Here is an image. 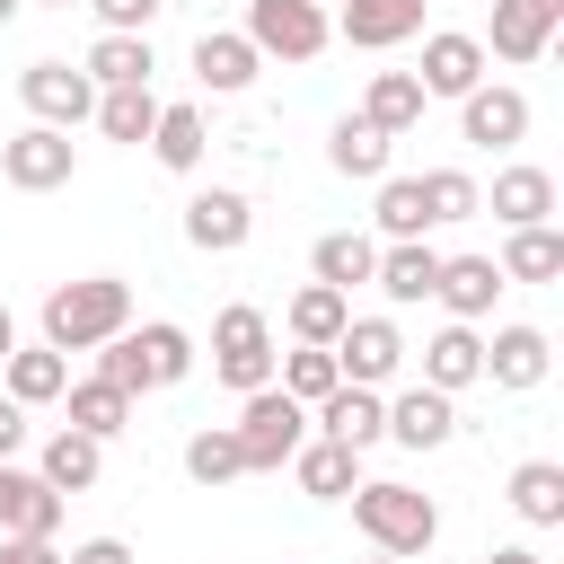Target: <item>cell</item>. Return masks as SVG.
I'll use <instances>...</instances> for the list:
<instances>
[{"instance_id":"8fae6325","label":"cell","mask_w":564,"mask_h":564,"mask_svg":"<svg viewBox=\"0 0 564 564\" xmlns=\"http://www.w3.org/2000/svg\"><path fill=\"white\" fill-rule=\"evenodd\" d=\"M308 432H326V441H344V449H370V441H388V397L335 379V388L308 405Z\"/></svg>"},{"instance_id":"9a60e30c","label":"cell","mask_w":564,"mask_h":564,"mask_svg":"<svg viewBox=\"0 0 564 564\" xmlns=\"http://www.w3.org/2000/svg\"><path fill=\"white\" fill-rule=\"evenodd\" d=\"M414 79H423V97H467V88H485V44L441 26V35H423V70Z\"/></svg>"},{"instance_id":"7bdbcfd3","label":"cell","mask_w":564,"mask_h":564,"mask_svg":"<svg viewBox=\"0 0 564 564\" xmlns=\"http://www.w3.org/2000/svg\"><path fill=\"white\" fill-rule=\"evenodd\" d=\"M0 564H62L53 538H0Z\"/></svg>"},{"instance_id":"ba28073f","label":"cell","mask_w":564,"mask_h":564,"mask_svg":"<svg viewBox=\"0 0 564 564\" xmlns=\"http://www.w3.org/2000/svg\"><path fill=\"white\" fill-rule=\"evenodd\" d=\"M18 97H26L35 123H62V132L97 115V79L70 70V62H26V70H18Z\"/></svg>"},{"instance_id":"e575fe53","label":"cell","mask_w":564,"mask_h":564,"mask_svg":"<svg viewBox=\"0 0 564 564\" xmlns=\"http://www.w3.org/2000/svg\"><path fill=\"white\" fill-rule=\"evenodd\" d=\"M150 123H159V97H150V79H132V88H97V132L106 141H150Z\"/></svg>"},{"instance_id":"44dd1931","label":"cell","mask_w":564,"mask_h":564,"mask_svg":"<svg viewBox=\"0 0 564 564\" xmlns=\"http://www.w3.org/2000/svg\"><path fill=\"white\" fill-rule=\"evenodd\" d=\"M291 476H300V494H317V502H344V494L361 485V449H344V441L308 432V441L291 449Z\"/></svg>"},{"instance_id":"484cf974","label":"cell","mask_w":564,"mask_h":564,"mask_svg":"<svg viewBox=\"0 0 564 564\" xmlns=\"http://www.w3.org/2000/svg\"><path fill=\"white\" fill-rule=\"evenodd\" d=\"M0 379H9L0 397H18V405H53V397L70 388V361H62L53 344H18V352L0 361Z\"/></svg>"},{"instance_id":"e0dca14e","label":"cell","mask_w":564,"mask_h":564,"mask_svg":"<svg viewBox=\"0 0 564 564\" xmlns=\"http://www.w3.org/2000/svg\"><path fill=\"white\" fill-rule=\"evenodd\" d=\"M494 291H502V264H494V256H441V282H432V300H441L458 326L494 317Z\"/></svg>"},{"instance_id":"ab89813d","label":"cell","mask_w":564,"mask_h":564,"mask_svg":"<svg viewBox=\"0 0 564 564\" xmlns=\"http://www.w3.org/2000/svg\"><path fill=\"white\" fill-rule=\"evenodd\" d=\"M432 212H423V176H379V238H423Z\"/></svg>"},{"instance_id":"7c38bea8","label":"cell","mask_w":564,"mask_h":564,"mask_svg":"<svg viewBox=\"0 0 564 564\" xmlns=\"http://www.w3.org/2000/svg\"><path fill=\"white\" fill-rule=\"evenodd\" d=\"M555 26H564V0H494V35H476V44H485V62H538L555 44Z\"/></svg>"},{"instance_id":"cb8c5ba5","label":"cell","mask_w":564,"mask_h":564,"mask_svg":"<svg viewBox=\"0 0 564 564\" xmlns=\"http://www.w3.org/2000/svg\"><path fill=\"white\" fill-rule=\"evenodd\" d=\"M388 150H397V132H379V123H361V115H344V123L326 132V167H335V176H361V185L388 176Z\"/></svg>"},{"instance_id":"ee69618b","label":"cell","mask_w":564,"mask_h":564,"mask_svg":"<svg viewBox=\"0 0 564 564\" xmlns=\"http://www.w3.org/2000/svg\"><path fill=\"white\" fill-rule=\"evenodd\" d=\"M18 441H26V405L0 397V458H18Z\"/></svg>"},{"instance_id":"f35d334b","label":"cell","mask_w":564,"mask_h":564,"mask_svg":"<svg viewBox=\"0 0 564 564\" xmlns=\"http://www.w3.org/2000/svg\"><path fill=\"white\" fill-rule=\"evenodd\" d=\"M423 212H432V229L476 220V212H485V185H476L467 167H432V176H423Z\"/></svg>"},{"instance_id":"681fc988","label":"cell","mask_w":564,"mask_h":564,"mask_svg":"<svg viewBox=\"0 0 564 564\" xmlns=\"http://www.w3.org/2000/svg\"><path fill=\"white\" fill-rule=\"evenodd\" d=\"M44 9H70V0H44Z\"/></svg>"},{"instance_id":"ffe728a7","label":"cell","mask_w":564,"mask_h":564,"mask_svg":"<svg viewBox=\"0 0 564 564\" xmlns=\"http://www.w3.org/2000/svg\"><path fill=\"white\" fill-rule=\"evenodd\" d=\"M485 379V335L476 326H441L432 344H423V388H441V397H458V388H476Z\"/></svg>"},{"instance_id":"1f68e13d","label":"cell","mask_w":564,"mask_h":564,"mask_svg":"<svg viewBox=\"0 0 564 564\" xmlns=\"http://www.w3.org/2000/svg\"><path fill=\"white\" fill-rule=\"evenodd\" d=\"M344 317H352V300H344L335 282H300V291H291V308H282L291 344H335V335H344Z\"/></svg>"},{"instance_id":"ac0fdd59","label":"cell","mask_w":564,"mask_h":564,"mask_svg":"<svg viewBox=\"0 0 564 564\" xmlns=\"http://www.w3.org/2000/svg\"><path fill=\"white\" fill-rule=\"evenodd\" d=\"M449 432H458V405H449L441 388L414 379L405 397H388V441H397V449H441Z\"/></svg>"},{"instance_id":"d6986e66","label":"cell","mask_w":564,"mask_h":564,"mask_svg":"<svg viewBox=\"0 0 564 564\" xmlns=\"http://www.w3.org/2000/svg\"><path fill=\"white\" fill-rule=\"evenodd\" d=\"M370 282H379L397 308H414V300H432V282H441V247H423V238H388L379 264H370Z\"/></svg>"},{"instance_id":"8992f818","label":"cell","mask_w":564,"mask_h":564,"mask_svg":"<svg viewBox=\"0 0 564 564\" xmlns=\"http://www.w3.org/2000/svg\"><path fill=\"white\" fill-rule=\"evenodd\" d=\"M247 44L273 62H317L335 44V18L317 0H247Z\"/></svg>"},{"instance_id":"8d00e7d4","label":"cell","mask_w":564,"mask_h":564,"mask_svg":"<svg viewBox=\"0 0 564 564\" xmlns=\"http://www.w3.org/2000/svg\"><path fill=\"white\" fill-rule=\"evenodd\" d=\"M79 70H88L97 88H132V79H150L159 62H150V35H97Z\"/></svg>"},{"instance_id":"7a4b0ae2","label":"cell","mask_w":564,"mask_h":564,"mask_svg":"<svg viewBox=\"0 0 564 564\" xmlns=\"http://www.w3.org/2000/svg\"><path fill=\"white\" fill-rule=\"evenodd\" d=\"M185 370H194V335H185V326H167V317H150V326H123V335H106V344H97V379H115L123 397L176 388Z\"/></svg>"},{"instance_id":"836d02e7","label":"cell","mask_w":564,"mask_h":564,"mask_svg":"<svg viewBox=\"0 0 564 564\" xmlns=\"http://www.w3.org/2000/svg\"><path fill=\"white\" fill-rule=\"evenodd\" d=\"M511 511H520L529 529H555V520H564V467H555V458H520V467H511Z\"/></svg>"},{"instance_id":"74e56055","label":"cell","mask_w":564,"mask_h":564,"mask_svg":"<svg viewBox=\"0 0 564 564\" xmlns=\"http://www.w3.org/2000/svg\"><path fill=\"white\" fill-rule=\"evenodd\" d=\"M335 379H344V370H335V352H326V344H291V352H273V388H282V397H300V405H317Z\"/></svg>"},{"instance_id":"7402d4cb","label":"cell","mask_w":564,"mask_h":564,"mask_svg":"<svg viewBox=\"0 0 564 564\" xmlns=\"http://www.w3.org/2000/svg\"><path fill=\"white\" fill-rule=\"evenodd\" d=\"M256 70H264V53H256L247 35H212V26L194 35V79H203L212 97H238V88H247Z\"/></svg>"},{"instance_id":"d590c367","label":"cell","mask_w":564,"mask_h":564,"mask_svg":"<svg viewBox=\"0 0 564 564\" xmlns=\"http://www.w3.org/2000/svg\"><path fill=\"white\" fill-rule=\"evenodd\" d=\"M185 476H194L203 494H220L229 476H247V449H238V432H229V423H203V432L185 441Z\"/></svg>"},{"instance_id":"c3c4849f","label":"cell","mask_w":564,"mask_h":564,"mask_svg":"<svg viewBox=\"0 0 564 564\" xmlns=\"http://www.w3.org/2000/svg\"><path fill=\"white\" fill-rule=\"evenodd\" d=\"M370 564H405V555H379V546H370Z\"/></svg>"},{"instance_id":"f1b7e54d","label":"cell","mask_w":564,"mask_h":564,"mask_svg":"<svg viewBox=\"0 0 564 564\" xmlns=\"http://www.w3.org/2000/svg\"><path fill=\"white\" fill-rule=\"evenodd\" d=\"M485 203H494V220H502V229H529V220H546V212H555V176H546V167H502Z\"/></svg>"},{"instance_id":"d4e9b609","label":"cell","mask_w":564,"mask_h":564,"mask_svg":"<svg viewBox=\"0 0 564 564\" xmlns=\"http://www.w3.org/2000/svg\"><path fill=\"white\" fill-rule=\"evenodd\" d=\"M546 361H555V344H546L538 326H502V335L485 344V379H494V388H538Z\"/></svg>"},{"instance_id":"83f0119b","label":"cell","mask_w":564,"mask_h":564,"mask_svg":"<svg viewBox=\"0 0 564 564\" xmlns=\"http://www.w3.org/2000/svg\"><path fill=\"white\" fill-rule=\"evenodd\" d=\"M35 476H44L53 494H88V485L106 476V441H88V432H70V423H62V432L44 441V467H35Z\"/></svg>"},{"instance_id":"603a6c76","label":"cell","mask_w":564,"mask_h":564,"mask_svg":"<svg viewBox=\"0 0 564 564\" xmlns=\"http://www.w3.org/2000/svg\"><path fill=\"white\" fill-rule=\"evenodd\" d=\"M203 150H212L203 106H159V123H150V159H159L167 176H194V167H203Z\"/></svg>"},{"instance_id":"4316f807","label":"cell","mask_w":564,"mask_h":564,"mask_svg":"<svg viewBox=\"0 0 564 564\" xmlns=\"http://www.w3.org/2000/svg\"><path fill=\"white\" fill-rule=\"evenodd\" d=\"M62 414H70V432H88V441H115V432L132 423V397H123L115 379H70V388H62Z\"/></svg>"},{"instance_id":"4fadbf2b","label":"cell","mask_w":564,"mask_h":564,"mask_svg":"<svg viewBox=\"0 0 564 564\" xmlns=\"http://www.w3.org/2000/svg\"><path fill=\"white\" fill-rule=\"evenodd\" d=\"M458 141H467V150H511V141H529V97H520V88H467V97H458Z\"/></svg>"},{"instance_id":"d6a6232c","label":"cell","mask_w":564,"mask_h":564,"mask_svg":"<svg viewBox=\"0 0 564 564\" xmlns=\"http://www.w3.org/2000/svg\"><path fill=\"white\" fill-rule=\"evenodd\" d=\"M361 123H379V132L423 123V79H414V70H370V88H361Z\"/></svg>"},{"instance_id":"5b68a950","label":"cell","mask_w":564,"mask_h":564,"mask_svg":"<svg viewBox=\"0 0 564 564\" xmlns=\"http://www.w3.org/2000/svg\"><path fill=\"white\" fill-rule=\"evenodd\" d=\"M212 379H220V388H238V397L273 379V317H264V308L229 300V308L212 317Z\"/></svg>"},{"instance_id":"4dcf8cb0","label":"cell","mask_w":564,"mask_h":564,"mask_svg":"<svg viewBox=\"0 0 564 564\" xmlns=\"http://www.w3.org/2000/svg\"><path fill=\"white\" fill-rule=\"evenodd\" d=\"M564 273V229L555 220H529L502 238V282H555Z\"/></svg>"},{"instance_id":"6da1fadb","label":"cell","mask_w":564,"mask_h":564,"mask_svg":"<svg viewBox=\"0 0 564 564\" xmlns=\"http://www.w3.org/2000/svg\"><path fill=\"white\" fill-rule=\"evenodd\" d=\"M123 326H132V282L123 273H79V282L44 291V344L53 352H97Z\"/></svg>"},{"instance_id":"f546056e","label":"cell","mask_w":564,"mask_h":564,"mask_svg":"<svg viewBox=\"0 0 564 564\" xmlns=\"http://www.w3.org/2000/svg\"><path fill=\"white\" fill-rule=\"evenodd\" d=\"M370 264H379V238H361V229H326V238L308 247V273L335 282L344 300H352V282H370Z\"/></svg>"},{"instance_id":"bcb514c9","label":"cell","mask_w":564,"mask_h":564,"mask_svg":"<svg viewBox=\"0 0 564 564\" xmlns=\"http://www.w3.org/2000/svg\"><path fill=\"white\" fill-rule=\"evenodd\" d=\"M18 352V317H9V300H0V361Z\"/></svg>"},{"instance_id":"2e32d148","label":"cell","mask_w":564,"mask_h":564,"mask_svg":"<svg viewBox=\"0 0 564 564\" xmlns=\"http://www.w3.org/2000/svg\"><path fill=\"white\" fill-rule=\"evenodd\" d=\"M53 529H62V494L0 458V538H53Z\"/></svg>"},{"instance_id":"f6af8a7d","label":"cell","mask_w":564,"mask_h":564,"mask_svg":"<svg viewBox=\"0 0 564 564\" xmlns=\"http://www.w3.org/2000/svg\"><path fill=\"white\" fill-rule=\"evenodd\" d=\"M485 564H546V555H538V546H494Z\"/></svg>"},{"instance_id":"5bb4252c","label":"cell","mask_w":564,"mask_h":564,"mask_svg":"<svg viewBox=\"0 0 564 564\" xmlns=\"http://www.w3.org/2000/svg\"><path fill=\"white\" fill-rule=\"evenodd\" d=\"M423 9H432V0H344V9H335V35L361 44V53H388V44L423 35Z\"/></svg>"},{"instance_id":"30bf717a","label":"cell","mask_w":564,"mask_h":564,"mask_svg":"<svg viewBox=\"0 0 564 564\" xmlns=\"http://www.w3.org/2000/svg\"><path fill=\"white\" fill-rule=\"evenodd\" d=\"M256 238V203L238 194V185H203L194 203H185V247H203V256H238Z\"/></svg>"},{"instance_id":"3957f363","label":"cell","mask_w":564,"mask_h":564,"mask_svg":"<svg viewBox=\"0 0 564 564\" xmlns=\"http://www.w3.org/2000/svg\"><path fill=\"white\" fill-rule=\"evenodd\" d=\"M344 502H352V520H361V538H370L379 555H423V546L441 538L432 494H414V485H397V476H370V485H352Z\"/></svg>"},{"instance_id":"60d3db41","label":"cell","mask_w":564,"mask_h":564,"mask_svg":"<svg viewBox=\"0 0 564 564\" xmlns=\"http://www.w3.org/2000/svg\"><path fill=\"white\" fill-rule=\"evenodd\" d=\"M97 18H106V35H150V18L167 9V0H88Z\"/></svg>"},{"instance_id":"b9f144b4","label":"cell","mask_w":564,"mask_h":564,"mask_svg":"<svg viewBox=\"0 0 564 564\" xmlns=\"http://www.w3.org/2000/svg\"><path fill=\"white\" fill-rule=\"evenodd\" d=\"M62 564H132V546H123V538H79Z\"/></svg>"},{"instance_id":"f907efd6","label":"cell","mask_w":564,"mask_h":564,"mask_svg":"<svg viewBox=\"0 0 564 564\" xmlns=\"http://www.w3.org/2000/svg\"><path fill=\"white\" fill-rule=\"evenodd\" d=\"M317 9H326V0H317Z\"/></svg>"},{"instance_id":"9c48e42d","label":"cell","mask_w":564,"mask_h":564,"mask_svg":"<svg viewBox=\"0 0 564 564\" xmlns=\"http://www.w3.org/2000/svg\"><path fill=\"white\" fill-rule=\"evenodd\" d=\"M326 352H335V370H344L352 388H388V379L405 370V335H397L388 317H344V335H335Z\"/></svg>"},{"instance_id":"277c9868","label":"cell","mask_w":564,"mask_h":564,"mask_svg":"<svg viewBox=\"0 0 564 564\" xmlns=\"http://www.w3.org/2000/svg\"><path fill=\"white\" fill-rule=\"evenodd\" d=\"M229 432H238V449H247V476H273V467H291V449L308 441V405L264 379V388H247V405H238Z\"/></svg>"},{"instance_id":"7dc6e473","label":"cell","mask_w":564,"mask_h":564,"mask_svg":"<svg viewBox=\"0 0 564 564\" xmlns=\"http://www.w3.org/2000/svg\"><path fill=\"white\" fill-rule=\"evenodd\" d=\"M18 9H26V0H0V26H9V18H18Z\"/></svg>"},{"instance_id":"52a82bcc","label":"cell","mask_w":564,"mask_h":564,"mask_svg":"<svg viewBox=\"0 0 564 564\" xmlns=\"http://www.w3.org/2000/svg\"><path fill=\"white\" fill-rule=\"evenodd\" d=\"M70 167H79V150L62 123H26L18 141H0V176L18 194H53V185H70Z\"/></svg>"}]
</instances>
